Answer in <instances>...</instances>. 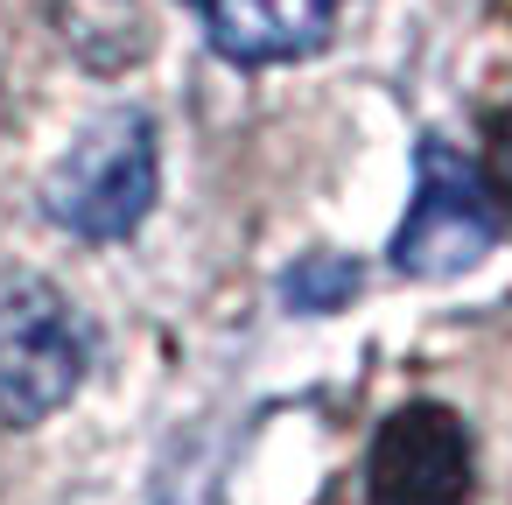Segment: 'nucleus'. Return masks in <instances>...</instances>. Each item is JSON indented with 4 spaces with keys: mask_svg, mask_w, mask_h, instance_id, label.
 Segmentation results:
<instances>
[{
    "mask_svg": "<svg viewBox=\"0 0 512 505\" xmlns=\"http://www.w3.org/2000/svg\"><path fill=\"white\" fill-rule=\"evenodd\" d=\"M155 190H162V148H155V120L134 113V106H113L99 113L64 155L57 169L43 176V211L85 239V246H113V239H134L155 211Z\"/></svg>",
    "mask_w": 512,
    "mask_h": 505,
    "instance_id": "1",
    "label": "nucleus"
},
{
    "mask_svg": "<svg viewBox=\"0 0 512 505\" xmlns=\"http://www.w3.org/2000/svg\"><path fill=\"white\" fill-rule=\"evenodd\" d=\"M85 379V330L78 309L29 267L0 274V421L36 428L50 421Z\"/></svg>",
    "mask_w": 512,
    "mask_h": 505,
    "instance_id": "2",
    "label": "nucleus"
},
{
    "mask_svg": "<svg viewBox=\"0 0 512 505\" xmlns=\"http://www.w3.org/2000/svg\"><path fill=\"white\" fill-rule=\"evenodd\" d=\"M491 246H498V204H491L477 162H463L442 134H428L414 155V204H407L386 260L407 281H449V274H470Z\"/></svg>",
    "mask_w": 512,
    "mask_h": 505,
    "instance_id": "3",
    "label": "nucleus"
},
{
    "mask_svg": "<svg viewBox=\"0 0 512 505\" xmlns=\"http://www.w3.org/2000/svg\"><path fill=\"white\" fill-rule=\"evenodd\" d=\"M470 428L442 400H407L400 414L379 421L372 463H365V498L372 505H470Z\"/></svg>",
    "mask_w": 512,
    "mask_h": 505,
    "instance_id": "4",
    "label": "nucleus"
},
{
    "mask_svg": "<svg viewBox=\"0 0 512 505\" xmlns=\"http://www.w3.org/2000/svg\"><path fill=\"white\" fill-rule=\"evenodd\" d=\"M344 0H204V29L225 64L267 71V64H302L337 36Z\"/></svg>",
    "mask_w": 512,
    "mask_h": 505,
    "instance_id": "5",
    "label": "nucleus"
},
{
    "mask_svg": "<svg viewBox=\"0 0 512 505\" xmlns=\"http://www.w3.org/2000/svg\"><path fill=\"white\" fill-rule=\"evenodd\" d=\"M281 302H288L295 316H330V309L358 302V260H344V253H309V260H295V267L281 274Z\"/></svg>",
    "mask_w": 512,
    "mask_h": 505,
    "instance_id": "6",
    "label": "nucleus"
},
{
    "mask_svg": "<svg viewBox=\"0 0 512 505\" xmlns=\"http://www.w3.org/2000/svg\"><path fill=\"white\" fill-rule=\"evenodd\" d=\"M484 190H491V204H505L512 211V106L491 120V134H484Z\"/></svg>",
    "mask_w": 512,
    "mask_h": 505,
    "instance_id": "7",
    "label": "nucleus"
},
{
    "mask_svg": "<svg viewBox=\"0 0 512 505\" xmlns=\"http://www.w3.org/2000/svg\"><path fill=\"white\" fill-rule=\"evenodd\" d=\"M190 8H204V0H190Z\"/></svg>",
    "mask_w": 512,
    "mask_h": 505,
    "instance_id": "8",
    "label": "nucleus"
}]
</instances>
